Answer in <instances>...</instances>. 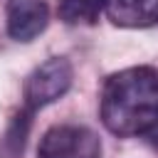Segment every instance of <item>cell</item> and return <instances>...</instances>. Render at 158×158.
I'll return each mask as SVG.
<instances>
[{
  "label": "cell",
  "instance_id": "cell-3",
  "mask_svg": "<svg viewBox=\"0 0 158 158\" xmlns=\"http://www.w3.org/2000/svg\"><path fill=\"white\" fill-rule=\"evenodd\" d=\"M40 158H101V141L86 126H52L40 141Z\"/></svg>",
  "mask_w": 158,
  "mask_h": 158
},
{
  "label": "cell",
  "instance_id": "cell-6",
  "mask_svg": "<svg viewBox=\"0 0 158 158\" xmlns=\"http://www.w3.org/2000/svg\"><path fill=\"white\" fill-rule=\"evenodd\" d=\"M106 10V0H59L57 12L67 25H94Z\"/></svg>",
  "mask_w": 158,
  "mask_h": 158
},
{
  "label": "cell",
  "instance_id": "cell-7",
  "mask_svg": "<svg viewBox=\"0 0 158 158\" xmlns=\"http://www.w3.org/2000/svg\"><path fill=\"white\" fill-rule=\"evenodd\" d=\"M30 123H32V114H30L27 109H22V111L12 118V123L7 126V133H5V138H2V143H0V151H2L5 158H17V156L22 153L25 141H27Z\"/></svg>",
  "mask_w": 158,
  "mask_h": 158
},
{
  "label": "cell",
  "instance_id": "cell-2",
  "mask_svg": "<svg viewBox=\"0 0 158 158\" xmlns=\"http://www.w3.org/2000/svg\"><path fill=\"white\" fill-rule=\"evenodd\" d=\"M72 86V64L64 57H52L42 62L25 81V106L30 114L57 101Z\"/></svg>",
  "mask_w": 158,
  "mask_h": 158
},
{
  "label": "cell",
  "instance_id": "cell-1",
  "mask_svg": "<svg viewBox=\"0 0 158 158\" xmlns=\"http://www.w3.org/2000/svg\"><path fill=\"white\" fill-rule=\"evenodd\" d=\"M101 121L116 136H141L158 126V72L131 67L106 79Z\"/></svg>",
  "mask_w": 158,
  "mask_h": 158
},
{
  "label": "cell",
  "instance_id": "cell-5",
  "mask_svg": "<svg viewBox=\"0 0 158 158\" xmlns=\"http://www.w3.org/2000/svg\"><path fill=\"white\" fill-rule=\"evenodd\" d=\"M106 15L118 27L158 25V0H106Z\"/></svg>",
  "mask_w": 158,
  "mask_h": 158
},
{
  "label": "cell",
  "instance_id": "cell-4",
  "mask_svg": "<svg viewBox=\"0 0 158 158\" xmlns=\"http://www.w3.org/2000/svg\"><path fill=\"white\" fill-rule=\"evenodd\" d=\"M7 35L17 42H32L44 32L49 22V7L44 0H7L5 5Z\"/></svg>",
  "mask_w": 158,
  "mask_h": 158
}]
</instances>
